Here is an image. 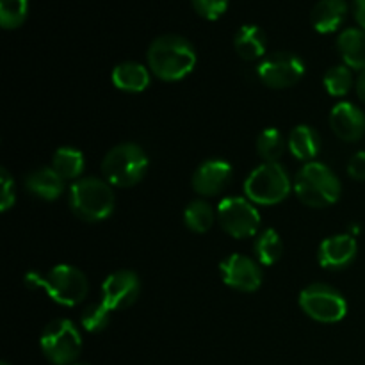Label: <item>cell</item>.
I'll return each mask as SVG.
<instances>
[{"mask_svg": "<svg viewBox=\"0 0 365 365\" xmlns=\"http://www.w3.org/2000/svg\"><path fill=\"white\" fill-rule=\"evenodd\" d=\"M337 50L348 68L356 71L365 70V31L349 27L339 34Z\"/></svg>", "mask_w": 365, "mask_h": 365, "instance_id": "21", "label": "cell"}, {"mask_svg": "<svg viewBox=\"0 0 365 365\" xmlns=\"http://www.w3.org/2000/svg\"><path fill=\"white\" fill-rule=\"evenodd\" d=\"M220 274L225 285L239 292H255L262 285V269L255 259L232 253L221 260Z\"/></svg>", "mask_w": 365, "mask_h": 365, "instance_id": "11", "label": "cell"}, {"mask_svg": "<svg viewBox=\"0 0 365 365\" xmlns=\"http://www.w3.org/2000/svg\"><path fill=\"white\" fill-rule=\"evenodd\" d=\"M2 365H9V364H7V362H2Z\"/></svg>", "mask_w": 365, "mask_h": 365, "instance_id": "35", "label": "cell"}, {"mask_svg": "<svg viewBox=\"0 0 365 365\" xmlns=\"http://www.w3.org/2000/svg\"><path fill=\"white\" fill-rule=\"evenodd\" d=\"M232 180L230 163L223 159H207L195 170L191 178L192 189L198 196H217Z\"/></svg>", "mask_w": 365, "mask_h": 365, "instance_id": "13", "label": "cell"}, {"mask_svg": "<svg viewBox=\"0 0 365 365\" xmlns=\"http://www.w3.org/2000/svg\"><path fill=\"white\" fill-rule=\"evenodd\" d=\"M25 189L45 202H53L64 192V180L52 168H38L25 177Z\"/></svg>", "mask_w": 365, "mask_h": 365, "instance_id": "19", "label": "cell"}, {"mask_svg": "<svg viewBox=\"0 0 365 365\" xmlns=\"http://www.w3.org/2000/svg\"><path fill=\"white\" fill-rule=\"evenodd\" d=\"M257 75L267 88L287 89L302 81L305 75V63L292 52H274L260 61Z\"/></svg>", "mask_w": 365, "mask_h": 365, "instance_id": "10", "label": "cell"}, {"mask_svg": "<svg viewBox=\"0 0 365 365\" xmlns=\"http://www.w3.org/2000/svg\"><path fill=\"white\" fill-rule=\"evenodd\" d=\"M324 89L330 93L331 96H346L351 88L355 86V78H353L351 68L346 64H339V66L330 68L323 77Z\"/></svg>", "mask_w": 365, "mask_h": 365, "instance_id": "26", "label": "cell"}, {"mask_svg": "<svg viewBox=\"0 0 365 365\" xmlns=\"http://www.w3.org/2000/svg\"><path fill=\"white\" fill-rule=\"evenodd\" d=\"M217 223L234 239H248L260 228V214L255 203L241 196H228L216 209Z\"/></svg>", "mask_w": 365, "mask_h": 365, "instance_id": "9", "label": "cell"}, {"mask_svg": "<svg viewBox=\"0 0 365 365\" xmlns=\"http://www.w3.org/2000/svg\"><path fill=\"white\" fill-rule=\"evenodd\" d=\"M299 307L310 319L324 324L339 323L348 314L344 296L327 284H312L303 289L299 294Z\"/></svg>", "mask_w": 365, "mask_h": 365, "instance_id": "8", "label": "cell"}, {"mask_svg": "<svg viewBox=\"0 0 365 365\" xmlns=\"http://www.w3.org/2000/svg\"><path fill=\"white\" fill-rule=\"evenodd\" d=\"M148 155L135 143H121L110 148L102 160L103 180L113 187H134L148 171Z\"/></svg>", "mask_w": 365, "mask_h": 365, "instance_id": "5", "label": "cell"}, {"mask_svg": "<svg viewBox=\"0 0 365 365\" xmlns=\"http://www.w3.org/2000/svg\"><path fill=\"white\" fill-rule=\"evenodd\" d=\"M292 191L289 173L280 163H262L248 175L245 195L255 205H278Z\"/></svg>", "mask_w": 365, "mask_h": 365, "instance_id": "6", "label": "cell"}, {"mask_svg": "<svg viewBox=\"0 0 365 365\" xmlns=\"http://www.w3.org/2000/svg\"><path fill=\"white\" fill-rule=\"evenodd\" d=\"M356 253H359L356 239L349 234H337L321 242L317 260L324 269L342 271L355 262Z\"/></svg>", "mask_w": 365, "mask_h": 365, "instance_id": "14", "label": "cell"}, {"mask_svg": "<svg viewBox=\"0 0 365 365\" xmlns=\"http://www.w3.org/2000/svg\"><path fill=\"white\" fill-rule=\"evenodd\" d=\"M287 148L296 159L303 163H314L321 152V135L310 125H298L289 132Z\"/></svg>", "mask_w": 365, "mask_h": 365, "instance_id": "20", "label": "cell"}, {"mask_svg": "<svg viewBox=\"0 0 365 365\" xmlns=\"http://www.w3.org/2000/svg\"><path fill=\"white\" fill-rule=\"evenodd\" d=\"M228 2L230 0H191L192 9L205 20H217L225 14L228 9Z\"/></svg>", "mask_w": 365, "mask_h": 365, "instance_id": "29", "label": "cell"}, {"mask_svg": "<svg viewBox=\"0 0 365 365\" xmlns=\"http://www.w3.org/2000/svg\"><path fill=\"white\" fill-rule=\"evenodd\" d=\"M255 146L257 153H259L264 163H278L284 155L287 141H285L284 134L278 128L269 127L257 135Z\"/></svg>", "mask_w": 365, "mask_h": 365, "instance_id": "25", "label": "cell"}, {"mask_svg": "<svg viewBox=\"0 0 365 365\" xmlns=\"http://www.w3.org/2000/svg\"><path fill=\"white\" fill-rule=\"evenodd\" d=\"M348 175L353 180H365V152H356L348 163Z\"/></svg>", "mask_w": 365, "mask_h": 365, "instance_id": "31", "label": "cell"}, {"mask_svg": "<svg viewBox=\"0 0 365 365\" xmlns=\"http://www.w3.org/2000/svg\"><path fill=\"white\" fill-rule=\"evenodd\" d=\"M348 16V2L346 0H319L312 7L310 20L314 29L321 34H331L339 31Z\"/></svg>", "mask_w": 365, "mask_h": 365, "instance_id": "16", "label": "cell"}, {"mask_svg": "<svg viewBox=\"0 0 365 365\" xmlns=\"http://www.w3.org/2000/svg\"><path fill=\"white\" fill-rule=\"evenodd\" d=\"M73 365H91V364H86V362H77V364H73Z\"/></svg>", "mask_w": 365, "mask_h": 365, "instance_id": "34", "label": "cell"}, {"mask_svg": "<svg viewBox=\"0 0 365 365\" xmlns=\"http://www.w3.org/2000/svg\"><path fill=\"white\" fill-rule=\"evenodd\" d=\"M29 287H39L52 302L63 307H75L88 296L89 284L86 274L70 264H59L46 274L31 273L25 277Z\"/></svg>", "mask_w": 365, "mask_h": 365, "instance_id": "3", "label": "cell"}, {"mask_svg": "<svg viewBox=\"0 0 365 365\" xmlns=\"http://www.w3.org/2000/svg\"><path fill=\"white\" fill-rule=\"evenodd\" d=\"M330 127L346 143L359 141L365 134V114L351 102H339L330 113Z\"/></svg>", "mask_w": 365, "mask_h": 365, "instance_id": "15", "label": "cell"}, {"mask_svg": "<svg viewBox=\"0 0 365 365\" xmlns=\"http://www.w3.org/2000/svg\"><path fill=\"white\" fill-rule=\"evenodd\" d=\"M253 252H255L259 264L274 266L284 255V242H282V237L277 230L267 228L257 235L255 242H253Z\"/></svg>", "mask_w": 365, "mask_h": 365, "instance_id": "23", "label": "cell"}, {"mask_svg": "<svg viewBox=\"0 0 365 365\" xmlns=\"http://www.w3.org/2000/svg\"><path fill=\"white\" fill-rule=\"evenodd\" d=\"M70 207L77 217L88 223H98L113 214L116 198L113 185L96 177L78 178L70 187Z\"/></svg>", "mask_w": 365, "mask_h": 365, "instance_id": "4", "label": "cell"}, {"mask_svg": "<svg viewBox=\"0 0 365 365\" xmlns=\"http://www.w3.org/2000/svg\"><path fill=\"white\" fill-rule=\"evenodd\" d=\"M214 220H217L212 205L205 200H192L184 210V223L195 234H205L212 228Z\"/></svg>", "mask_w": 365, "mask_h": 365, "instance_id": "24", "label": "cell"}, {"mask_svg": "<svg viewBox=\"0 0 365 365\" xmlns=\"http://www.w3.org/2000/svg\"><path fill=\"white\" fill-rule=\"evenodd\" d=\"M0 184H2V189H0V209H2V212H7L14 205L16 192H14L13 177H11L6 168H2V171H0Z\"/></svg>", "mask_w": 365, "mask_h": 365, "instance_id": "30", "label": "cell"}, {"mask_svg": "<svg viewBox=\"0 0 365 365\" xmlns=\"http://www.w3.org/2000/svg\"><path fill=\"white\" fill-rule=\"evenodd\" d=\"M148 68L164 82H177L187 77L196 66V50L180 34H163L153 39L146 52Z\"/></svg>", "mask_w": 365, "mask_h": 365, "instance_id": "1", "label": "cell"}, {"mask_svg": "<svg viewBox=\"0 0 365 365\" xmlns=\"http://www.w3.org/2000/svg\"><path fill=\"white\" fill-rule=\"evenodd\" d=\"M110 323V310L106 303H89L81 312V327L89 334L103 331Z\"/></svg>", "mask_w": 365, "mask_h": 365, "instance_id": "27", "label": "cell"}, {"mask_svg": "<svg viewBox=\"0 0 365 365\" xmlns=\"http://www.w3.org/2000/svg\"><path fill=\"white\" fill-rule=\"evenodd\" d=\"M39 346L53 365H73L82 351V335L70 319H56L45 327Z\"/></svg>", "mask_w": 365, "mask_h": 365, "instance_id": "7", "label": "cell"}, {"mask_svg": "<svg viewBox=\"0 0 365 365\" xmlns=\"http://www.w3.org/2000/svg\"><path fill=\"white\" fill-rule=\"evenodd\" d=\"M86 159L84 153L78 148H73V146H61V148L56 150L52 157V170L66 180H75L77 182L81 178L82 171H84Z\"/></svg>", "mask_w": 365, "mask_h": 365, "instance_id": "22", "label": "cell"}, {"mask_svg": "<svg viewBox=\"0 0 365 365\" xmlns=\"http://www.w3.org/2000/svg\"><path fill=\"white\" fill-rule=\"evenodd\" d=\"M353 14L360 29L365 31V0H353Z\"/></svg>", "mask_w": 365, "mask_h": 365, "instance_id": "32", "label": "cell"}, {"mask_svg": "<svg viewBox=\"0 0 365 365\" xmlns=\"http://www.w3.org/2000/svg\"><path fill=\"white\" fill-rule=\"evenodd\" d=\"M234 48L245 61H259L266 56L267 36L259 25L246 24L237 29L234 36Z\"/></svg>", "mask_w": 365, "mask_h": 365, "instance_id": "18", "label": "cell"}, {"mask_svg": "<svg viewBox=\"0 0 365 365\" xmlns=\"http://www.w3.org/2000/svg\"><path fill=\"white\" fill-rule=\"evenodd\" d=\"M114 88L123 93H143L150 86V68L135 61H125L114 66L110 73Z\"/></svg>", "mask_w": 365, "mask_h": 365, "instance_id": "17", "label": "cell"}, {"mask_svg": "<svg viewBox=\"0 0 365 365\" xmlns=\"http://www.w3.org/2000/svg\"><path fill=\"white\" fill-rule=\"evenodd\" d=\"M355 89H356V95H359V98L365 103V70L360 71L359 77H356Z\"/></svg>", "mask_w": 365, "mask_h": 365, "instance_id": "33", "label": "cell"}, {"mask_svg": "<svg viewBox=\"0 0 365 365\" xmlns=\"http://www.w3.org/2000/svg\"><path fill=\"white\" fill-rule=\"evenodd\" d=\"M299 202L312 209H327L341 198L342 184L337 175L323 163H307L292 182Z\"/></svg>", "mask_w": 365, "mask_h": 365, "instance_id": "2", "label": "cell"}, {"mask_svg": "<svg viewBox=\"0 0 365 365\" xmlns=\"http://www.w3.org/2000/svg\"><path fill=\"white\" fill-rule=\"evenodd\" d=\"M141 292V284L134 271H116L102 284V303L110 312L125 310L134 305Z\"/></svg>", "mask_w": 365, "mask_h": 365, "instance_id": "12", "label": "cell"}, {"mask_svg": "<svg viewBox=\"0 0 365 365\" xmlns=\"http://www.w3.org/2000/svg\"><path fill=\"white\" fill-rule=\"evenodd\" d=\"M29 14V0H0V25L7 31L24 25Z\"/></svg>", "mask_w": 365, "mask_h": 365, "instance_id": "28", "label": "cell"}]
</instances>
